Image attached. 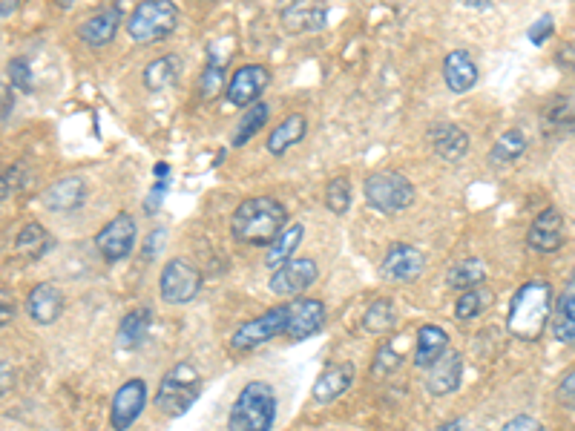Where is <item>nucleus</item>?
I'll return each instance as SVG.
<instances>
[{"label":"nucleus","mask_w":575,"mask_h":431,"mask_svg":"<svg viewBox=\"0 0 575 431\" xmlns=\"http://www.w3.org/2000/svg\"><path fill=\"white\" fill-rule=\"evenodd\" d=\"M6 98H3V121H9V110H12V90L3 92Z\"/></svg>","instance_id":"c03bdc74"},{"label":"nucleus","mask_w":575,"mask_h":431,"mask_svg":"<svg viewBox=\"0 0 575 431\" xmlns=\"http://www.w3.org/2000/svg\"><path fill=\"white\" fill-rule=\"evenodd\" d=\"M84 199H87V184L81 182V179H75V176H67V179L55 182L52 187H46L44 193V205L49 210H61V213L81 207Z\"/></svg>","instance_id":"5701e85b"},{"label":"nucleus","mask_w":575,"mask_h":431,"mask_svg":"<svg viewBox=\"0 0 575 431\" xmlns=\"http://www.w3.org/2000/svg\"><path fill=\"white\" fill-rule=\"evenodd\" d=\"M429 141H432L437 156L446 161H458L466 153V147H469V136L460 130L458 124H449V121L435 124L429 130Z\"/></svg>","instance_id":"b1692460"},{"label":"nucleus","mask_w":575,"mask_h":431,"mask_svg":"<svg viewBox=\"0 0 575 431\" xmlns=\"http://www.w3.org/2000/svg\"><path fill=\"white\" fill-rule=\"evenodd\" d=\"M222 87H225V69H222V64L210 61L205 72H202V78H199V92H202V98H216L222 92Z\"/></svg>","instance_id":"58836bf2"},{"label":"nucleus","mask_w":575,"mask_h":431,"mask_svg":"<svg viewBox=\"0 0 575 431\" xmlns=\"http://www.w3.org/2000/svg\"><path fill=\"white\" fill-rule=\"evenodd\" d=\"M351 380H354V365L351 363L328 365L320 377H317V383H314V400H317L320 406L334 403L337 397H343L345 391H348Z\"/></svg>","instance_id":"6ab92c4d"},{"label":"nucleus","mask_w":575,"mask_h":431,"mask_svg":"<svg viewBox=\"0 0 575 431\" xmlns=\"http://www.w3.org/2000/svg\"><path fill=\"white\" fill-rule=\"evenodd\" d=\"M150 325H153V314L147 308H136L130 311L127 317L121 319V328H118V345L121 348H138L144 345L147 334H150Z\"/></svg>","instance_id":"c85d7f7f"},{"label":"nucleus","mask_w":575,"mask_h":431,"mask_svg":"<svg viewBox=\"0 0 575 431\" xmlns=\"http://www.w3.org/2000/svg\"><path fill=\"white\" fill-rule=\"evenodd\" d=\"M527 245L532 250H538V253H552V250L564 245V216H561V210H555V207L541 210V216L529 227Z\"/></svg>","instance_id":"4468645a"},{"label":"nucleus","mask_w":575,"mask_h":431,"mask_svg":"<svg viewBox=\"0 0 575 431\" xmlns=\"http://www.w3.org/2000/svg\"><path fill=\"white\" fill-rule=\"evenodd\" d=\"M305 130H308L305 115H299V113L288 115L285 121H279L274 130H271V136H268V150H271L274 156H282L285 150H291L294 144L302 141Z\"/></svg>","instance_id":"a878e982"},{"label":"nucleus","mask_w":575,"mask_h":431,"mask_svg":"<svg viewBox=\"0 0 575 431\" xmlns=\"http://www.w3.org/2000/svg\"><path fill=\"white\" fill-rule=\"evenodd\" d=\"M302 225H288L279 236H276L274 245H268V253H265V265L271 268V271H279L282 265H288L291 262V256H294V250L302 242Z\"/></svg>","instance_id":"c756f323"},{"label":"nucleus","mask_w":575,"mask_h":431,"mask_svg":"<svg viewBox=\"0 0 575 431\" xmlns=\"http://www.w3.org/2000/svg\"><path fill=\"white\" fill-rule=\"evenodd\" d=\"M527 150V136L515 127V130H506L504 136L495 141V147L489 150V161L492 164H512L524 156Z\"/></svg>","instance_id":"2f4dec72"},{"label":"nucleus","mask_w":575,"mask_h":431,"mask_svg":"<svg viewBox=\"0 0 575 431\" xmlns=\"http://www.w3.org/2000/svg\"><path fill=\"white\" fill-rule=\"evenodd\" d=\"M550 35H552V18L550 15H544L541 21L532 23V29H529V41H532V44H538V46L544 44Z\"/></svg>","instance_id":"79ce46f5"},{"label":"nucleus","mask_w":575,"mask_h":431,"mask_svg":"<svg viewBox=\"0 0 575 431\" xmlns=\"http://www.w3.org/2000/svg\"><path fill=\"white\" fill-rule=\"evenodd\" d=\"M325 205L331 213H337V216H343L345 210L351 207V184L348 179H334V182L328 184V190H325Z\"/></svg>","instance_id":"e433bc0d"},{"label":"nucleus","mask_w":575,"mask_h":431,"mask_svg":"<svg viewBox=\"0 0 575 431\" xmlns=\"http://www.w3.org/2000/svg\"><path fill=\"white\" fill-rule=\"evenodd\" d=\"M15 248L23 256H29V259H38L46 248H49V239H46V230L38 222H29V225H23V230L18 233V239H15Z\"/></svg>","instance_id":"f704fd0d"},{"label":"nucleus","mask_w":575,"mask_h":431,"mask_svg":"<svg viewBox=\"0 0 575 431\" xmlns=\"http://www.w3.org/2000/svg\"><path fill=\"white\" fill-rule=\"evenodd\" d=\"M486 279V268H483L481 259H463L458 265H452V271L446 276L449 288L455 291H472V288H481V282Z\"/></svg>","instance_id":"7c9ffc66"},{"label":"nucleus","mask_w":575,"mask_h":431,"mask_svg":"<svg viewBox=\"0 0 575 431\" xmlns=\"http://www.w3.org/2000/svg\"><path fill=\"white\" fill-rule=\"evenodd\" d=\"M179 23V12L170 0H147L138 3L136 12L127 21V32L136 44H153L167 38Z\"/></svg>","instance_id":"39448f33"},{"label":"nucleus","mask_w":575,"mask_h":431,"mask_svg":"<svg viewBox=\"0 0 575 431\" xmlns=\"http://www.w3.org/2000/svg\"><path fill=\"white\" fill-rule=\"evenodd\" d=\"M9 81H12V87H18L23 92L32 90V69H29L26 58H12L9 61Z\"/></svg>","instance_id":"ea45409f"},{"label":"nucleus","mask_w":575,"mask_h":431,"mask_svg":"<svg viewBox=\"0 0 575 431\" xmlns=\"http://www.w3.org/2000/svg\"><path fill=\"white\" fill-rule=\"evenodd\" d=\"M202 394V374L193 363H176L164 377H161L159 391H156V409L164 417H182Z\"/></svg>","instance_id":"20e7f679"},{"label":"nucleus","mask_w":575,"mask_h":431,"mask_svg":"<svg viewBox=\"0 0 575 431\" xmlns=\"http://www.w3.org/2000/svg\"><path fill=\"white\" fill-rule=\"evenodd\" d=\"M285 225H288V210L271 196L245 199L230 219L233 236L245 245H274Z\"/></svg>","instance_id":"f257e3e1"},{"label":"nucleus","mask_w":575,"mask_h":431,"mask_svg":"<svg viewBox=\"0 0 575 431\" xmlns=\"http://www.w3.org/2000/svg\"><path fill=\"white\" fill-rule=\"evenodd\" d=\"M179 72H182V58L176 55H161L153 64H147L144 69V87L153 92L167 90L179 81Z\"/></svg>","instance_id":"bb28decb"},{"label":"nucleus","mask_w":575,"mask_h":431,"mask_svg":"<svg viewBox=\"0 0 575 431\" xmlns=\"http://www.w3.org/2000/svg\"><path fill=\"white\" fill-rule=\"evenodd\" d=\"M268 81H271L268 69L259 64L239 67L228 84V101L233 107H253V104H259V95L265 92Z\"/></svg>","instance_id":"f8f14e48"},{"label":"nucleus","mask_w":575,"mask_h":431,"mask_svg":"<svg viewBox=\"0 0 575 431\" xmlns=\"http://www.w3.org/2000/svg\"><path fill=\"white\" fill-rule=\"evenodd\" d=\"M460 429H463V423H460V420H452V423H443L437 431H460Z\"/></svg>","instance_id":"a18cd8bd"},{"label":"nucleus","mask_w":575,"mask_h":431,"mask_svg":"<svg viewBox=\"0 0 575 431\" xmlns=\"http://www.w3.org/2000/svg\"><path fill=\"white\" fill-rule=\"evenodd\" d=\"M366 202L380 213H400L414 202V187L403 173L394 170H377L363 184Z\"/></svg>","instance_id":"423d86ee"},{"label":"nucleus","mask_w":575,"mask_h":431,"mask_svg":"<svg viewBox=\"0 0 575 431\" xmlns=\"http://www.w3.org/2000/svg\"><path fill=\"white\" fill-rule=\"evenodd\" d=\"M552 334H555V340L575 342V276L570 279V285L564 288L558 305H555Z\"/></svg>","instance_id":"cd10ccee"},{"label":"nucleus","mask_w":575,"mask_h":431,"mask_svg":"<svg viewBox=\"0 0 575 431\" xmlns=\"http://www.w3.org/2000/svg\"><path fill=\"white\" fill-rule=\"evenodd\" d=\"M397 345H400V340L380 345V351H377V357H374V363H371V371H374L377 377H386V374H391L397 365L403 363V354H400Z\"/></svg>","instance_id":"4c0bfd02"},{"label":"nucleus","mask_w":575,"mask_h":431,"mask_svg":"<svg viewBox=\"0 0 575 431\" xmlns=\"http://www.w3.org/2000/svg\"><path fill=\"white\" fill-rule=\"evenodd\" d=\"M380 271H383V276H386L389 282H414V279H420L423 271H426V256L417 248H412V245L397 242V245H391V248L386 250Z\"/></svg>","instance_id":"9b49d317"},{"label":"nucleus","mask_w":575,"mask_h":431,"mask_svg":"<svg viewBox=\"0 0 575 431\" xmlns=\"http://www.w3.org/2000/svg\"><path fill=\"white\" fill-rule=\"evenodd\" d=\"M325 322V305L320 299H294L291 302V328L288 340L302 342L314 337Z\"/></svg>","instance_id":"2eb2a0df"},{"label":"nucleus","mask_w":575,"mask_h":431,"mask_svg":"<svg viewBox=\"0 0 575 431\" xmlns=\"http://www.w3.org/2000/svg\"><path fill=\"white\" fill-rule=\"evenodd\" d=\"M328 9L322 3H294L282 12V23L288 32H317L325 26Z\"/></svg>","instance_id":"393cba45"},{"label":"nucleus","mask_w":575,"mask_h":431,"mask_svg":"<svg viewBox=\"0 0 575 431\" xmlns=\"http://www.w3.org/2000/svg\"><path fill=\"white\" fill-rule=\"evenodd\" d=\"M118 23H121V12H118V6H110V9H104V12H98V15H92V18L81 23L78 38L90 46L110 44L115 32H118Z\"/></svg>","instance_id":"4be33fe9"},{"label":"nucleus","mask_w":575,"mask_h":431,"mask_svg":"<svg viewBox=\"0 0 575 431\" xmlns=\"http://www.w3.org/2000/svg\"><path fill=\"white\" fill-rule=\"evenodd\" d=\"M558 400H561L567 409L575 411V368L561 380V386H558Z\"/></svg>","instance_id":"a19ab883"},{"label":"nucleus","mask_w":575,"mask_h":431,"mask_svg":"<svg viewBox=\"0 0 575 431\" xmlns=\"http://www.w3.org/2000/svg\"><path fill=\"white\" fill-rule=\"evenodd\" d=\"M26 308H29V317L35 319L38 325H52L55 319L64 314V296L52 282H41V285H35L29 291Z\"/></svg>","instance_id":"dca6fc26"},{"label":"nucleus","mask_w":575,"mask_h":431,"mask_svg":"<svg viewBox=\"0 0 575 431\" xmlns=\"http://www.w3.org/2000/svg\"><path fill=\"white\" fill-rule=\"evenodd\" d=\"M397 322V311L391 305V299H374L363 314V328L368 334H389Z\"/></svg>","instance_id":"473e14b6"},{"label":"nucleus","mask_w":575,"mask_h":431,"mask_svg":"<svg viewBox=\"0 0 575 431\" xmlns=\"http://www.w3.org/2000/svg\"><path fill=\"white\" fill-rule=\"evenodd\" d=\"M446 351H449V334L437 325H420L417 342H414V365L432 368Z\"/></svg>","instance_id":"aec40b11"},{"label":"nucleus","mask_w":575,"mask_h":431,"mask_svg":"<svg viewBox=\"0 0 575 431\" xmlns=\"http://www.w3.org/2000/svg\"><path fill=\"white\" fill-rule=\"evenodd\" d=\"M550 314H552L550 282H544V279H532L527 285H521L518 294L512 296L509 317H506L509 334L524 342L541 340Z\"/></svg>","instance_id":"f03ea898"},{"label":"nucleus","mask_w":575,"mask_h":431,"mask_svg":"<svg viewBox=\"0 0 575 431\" xmlns=\"http://www.w3.org/2000/svg\"><path fill=\"white\" fill-rule=\"evenodd\" d=\"M489 302H492V291L489 288H472V291H466V294L460 296L458 305H455V317L458 319H475L481 317L483 311L489 308Z\"/></svg>","instance_id":"c9c22d12"},{"label":"nucleus","mask_w":575,"mask_h":431,"mask_svg":"<svg viewBox=\"0 0 575 431\" xmlns=\"http://www.w3.org/2000/svg\"><path fill=\"white\" fill-rule=\"evenodd\" d=\"M288 328H291V302L276 305L268 314L239 325L230 337V348L233 351H256L259 345L271 342L274 337H282V334L288 337Z\"/></svg>","instance_id":"0eeeda50"},{"label":"nucleus","mask_w":575,"mask_h":431,"mask_svg":"<svg viewBox=\"0 0 575 431\" xmlns=\"http://www.w3.org/2000/svg\"><path fill=\"white\" fill-rule=\"evenodd\" d=\"M276 417L274 388L253 380L239 391L228 414V431H271Z\"/></svg>","instance_id":"7ed1b4c3"},{"label":"nucleus","mask_w":575,"mask_h":431,"mask_svg":"<svg viewBox=\"0 0 575 431\" xmlns=\"http://www.w3.org/2000/svg\"><path fill=\"white\" fill-rule=\"evenodd\" d=\"M460 374H463V363H460L458 351H446L432 368H426V388L443 397V394H452L460 386Z\"/></svg>","instance_id":"a211bd4d"},{"label":"nucleus","mask_w":575,"mask_h":431,"mask_svg":"<svg viewBox=\"0 0 575 431\" xmlns=\"http://www.w3.org/2000/svg\"><path fill=\"white\" fill-rule=\"evenodd\" d=\"M265 121H268V104H253L248 107V113L242 115V121H239V127H236V133H233V144L236 147H242V144H248L262 127H265Z\"/></svg>","instance_id":"72a5a7b5"},{"label":"nucleus","mask_w":575,"mask_h":431,"mask_svg":"<svg viewBox=\"0 0 575 431\" xmlns=\"http://www.w3.org/2000/svg\"><path fill=\"white\" fill-rule=\"evenodd\" d=\"M314 282H317V262L314 259H291L288 265L274 271L271 291L276 296H297L305 288H311Z\"/></svg>","instance_id":"ddd939ff"},{"label":"nucleus","mask_w":575,"mask_h":431,"mask_svg":"<svg viewBox=\"0 0 575 431\" xmlns=\"http://www.w3.org/2000/svg\"><path fill=\"white\" fill-rule=\"evenodd\" d=\"M501 431H544V426H541L535 417H529V414H518V417H512Z\"/></svg>","instance_id":"37998d69"},{"label":"nucleus","mask_w":575,"mask_h":431,"mask_svg":"<svg viewBox=\"0 0 575 431\" xmlns=\"http://www.w3.org/2000/svg\"><path fill=\"white\" fill-rule=\"evenodd\" d=\"M147 406V386L144 380H127L124 386L115 391L113 409H110V426L115 431H127Z\"/></svg>","instance_id":"9d476101"},{"label":"nucleus","mask_w":575,"mask_h":431,"mask_svg":"<svg viewBox=\"0 0 575 431\" xmlns=\"http://www.w3.org/2000/svg\"><path fill=\"white\" fill-rule=\"evenodd\" d=\"M133 245H136V219L127 213H118L95 236V248L101 250V256L107 262L127 259L133 253Z\"/></svg>","instance_id":"1a4fd4ad"},{"label":"nucleus","mask_w":575,"mask_h":431,"mask_svg":"<svg viewBox=\"0 0 575 431\" xmlns=\"http://www.w3.org/2000/svg\"><path fill=\"white\" fill-rule=\"evenodd\" d=\"M443 81L455 95L472 90L478 84V64L472 61V55L463 52V49L449 52L446 61H443Z\"/></svg>","instance_id":"f3484780"},{"label":"nucleus","mask_w":575,"mask_h":431,"mask_svg":"<svg viewBox=\"0 0 575 431\" xmlns=\"http://www.w3.org/2000/svg\"><path fill=\"white\" fill-rule=\"evenodd\" d=\"M202 288V273L196 271L187 259H170L164 265L159 279V291L164 302L170 305H184Z\"/></svg>","instance_id":"6e6552de"},{"label":"nucleus","mask_w":575,"mask_h":431,"mask_svg":"<svg viewBox=\"0 0 575 431\" xmlns=\"http://www.w3.org/2000/svg\"><path fill=\"white\" fill-rule=\"evenodd\" d=\"M9 12H15V3H12V0H3V18H6Z\"/></svg>","instance_id":"49530a36"},{"label":"nucleus","mask_w":575,"mask_h":431,"mask_svg":"<svg viewBox=\"0 0 575 431\" xmlns=\"http://www.w3.org/2000/svg\"><path fill=\"white\" fill-rule=\"evenodd\" d=\"M541 127L550 138H561L575 133V98L573 95H558L552 98L550 107L541 115Z\"/></svg>","instance_id":"412c9836"}]
</instances>
